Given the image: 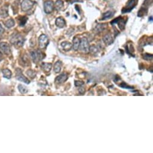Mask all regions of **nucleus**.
Instances as JSON below:
<instances>
[{
    "label": "nucleus",
    "instance_id": "25",
    "mask_svg": "<svg viewBox=\"0 0 153 153\" xmlns=\"http://www.w3.org/2000/svg\"><path fill=\"white\" fill-rule=\"evenodd\" d=\"M18 89L21 94H25L28 92L27 88L25 87V86L22 85H19Z\"/></svg>",
    "mask_w": 153,
    "mask_h": 153
},
{
    "label": "nucleus",
    "instance_id": "3",
    "mask_svg": "<svg viewBox=\"0 0 153 153\" xmlns=\"http://www.w3.org/2000/svg\"><path fill=\"white\" fill-rule=\"evenodd\" d=\"M30 54L32 60L35 63H38L43 59L44 56L43 53L39 50H34V51L31 52Z\"/></svg>",
    "mask_w": 153,
    "mask_h": 153
},
{
    "label": "nucleus",
    "instance_id": "29",
    "mask_svg": "<svg viewBox=\"0 0 153 153\" xmlns=\"http://www.w3.org/2000/svg\"><path fill=\"white\" fill-rule=\"evenodd\" d=\"M84 82H82V81H75V82H74V84H75L76 87H81V86H82L83 85H84Z\"/></svg>",
    "mask_w": 153,
    "mask_h": 153
},
{
    "label": "nucleus",
    "instance_id": "8",
    "mask_svg": "<svg viewBox=\"0 0 153 153\" xmlns=\"http://www.w3.org/2000/svg\"><path fill=\"white\" fill-rule=\"evenodd\" d=\"M136 3H137V0H130L128 1L127 6L125 7L124 9L123 10V13H127L129 12L136 6Z\"/></svg>",
    "mask_w": 153,
    "mask_h": 153
},
{
    "label": "nucleus",
    "instance_id": "11",
    "mask_svg": "<svg viewBox=\"0 0 153 153\" xmlns=\"http://www.w3.org/2000/svg\"><path fill=\"white\" fill-rule=\"evenodd\" d=\"M68 79V76L66 73H63V74H60L55 79V82L58 84H63V82H66Z\"/></svg>",
    "mask_w": 153,
    "mask_h": 153
},
{
    "label": "nucleus",
    "instance_id": "24",
    "mask_svg": "<svg viewBox=\"0 0 153 153\" xmlns=\"http://www.w3.org/2000/svg\"><path fill=\"white\" fill-rule=\"evenodd\" d=\"M54 6L55 9L57 10H60L63 6V1H61V0H58V1H56V3H55Z\"/></svg>",
    "mask_w": 153,
    "mask_h": 153
},
{
    "label": "nucleus",
    "instance_id": "2",
    "mask_svg": "<svg viewBox=\"0 0 153 153\" xmlns=\"http://www.w3.org/2000/svg\"><path fill=\"white\" fill-rule=\"evenodd\" d=\"M49 43V39L45 34H42L39 38V46L42 49L46 48Z\"/></svg>",
    "mask_w": 153,
    "mask_h": 153
},
{
    "label": "nucleus",
    "instance_id": "19",
    "mask_svg": "<svg viewBox=\"0 0 153 153\" xmlns=\"http://www.w3.org/2000/svg\"><path fill=\"white\" fill-rule=\"evenodd\" d=\"M62 66V62L58 61L54 65V71L56 73H58L61 71Z\"/></svg>",
    "mask_w": 153,
    "mask_h": 153
},
{
    "label": "nucleus",
    "instance_id": "1",
    "mask_svg": "<svg viewBox=\"0 0 153 153\" xmlns=\"http://www.w3.org/2000/svg\"><path fill=\"white\" fill-rule=\"evenodd\" d=\"M24 42H25V39L22 35L19 34L13 35L10 38L11 43L16 46H22L24 43Z\"/></svg>",
    "mask_w": 153,
    "mask_h": 153
},
{
    "label": "nucleus",
    "instance_id": "13",
    "mask_svg": "<svg viewBox=\"0 0 153 153\" xmlns=\"http://www.w3.org/2000/svg\"><path fill=\"white\" fill-rule=\"evenodd\" d=\"M103 40L104 42L106 44H107V45H110L113 43V39L112 38V37L111 36V35L110 34H106L105 35V36L103 37Z\"/></svg>",
    "mask_w": 153,
    "mask_h": 153
},
{
    "label": "nucleus",
    "instance_id": "15",
    "mask_svg": "<svg viewBox=\"0 0 153 153\" xmlns=\"http://www.w3.org/2000/svg\"><path fill=\"white\" fill-rule=\"evenodd\" d=\"M61 46L63 49L66 51H69L72 49V44L69 42H64L61 43Z\"/></svg>",
    "mask_w": 153,
    "mask_h": 153
},
{
    "label": "nucleus",
    "instance_id": "26",
    "mask_svg": "<svg viewBox=\"0 0 153 153\" xmlns=\"http://www.w3.org/2000/svg\"><path fill=\"white\" fill-rule=\"evenodd\" d=\"M28 20V18L27 17H21L20 19H19V25L21 26H24L27 22V21Z\"/></svg>",
    "mask_w": 153,
    "mask_h": 153
},
{
    "label": "nucleus",
    "instance_id": "12",
    "mask_svg": "<svg viewBox=\"0 0 153 153\" xmlns=\"http://www.w3.org/2000/svg\"><path fill=\"white\" fill-rule=\"evenodd\" d=\"M55 24L58 28H62L66 26V21H65L64 19L62 17H58L56 19V21H55Z\"/></svg>",
    "mask_w": 153,
    "mask_h": 153
},
{
    "label": "nucleus",
    "instance_id": "4",
    "mask_svg": "<svg viewBox=\"0 0 153 153\" xmlns=\"http://www.w3.org/2000/svg\"><path fill=\"white\" fill-rule=\"evenodd\" d=\"M89 45L88 41L87 38L84 37V38L81 39L79 49H80V50L82 52L87 53L89 52Z\"/></svg>",
    "mask_w": 153,
    "mask_h": 153
},
{
    "label": "nucleus",
    "instance_id": "21",
    "mask_svg": "<svg viewBox=\"0 0 153 153\" xmlns=\"http://www.w3.org/2000/svg\"><path fill=\"white\" fill-rule=\"evenodd\" d=\"M3 74L4 76L7 79H10L12 77V71H11L10 70L6 69H3L2 70Z\"/></svg>",
    "mask_w": 153,
    "mask_h": 153
},
{
    "label": "nucleus",
    "instance_id": "14",
    "mask_svg": "<svg viewBox=\"0 0 153 153\" xmlns=\"http://www.w3.org/2000/svg\"><path fill=\"white\" fill-rule=\"evenodd\" d=\"M81 40L78 37H74L73 40V45L72 48L74 50H78L79 49V45H80Z\"/></svg>",
    "mask_w": 153,
    "mask_h": 153
},
{
    "label": "nucleus",
    "instance_id": "9",
    "mask_svg": "<svg viewBox=\"0 0 153 153\" xmlns=\"http://www.w3.org/2000/svg\"><path fill=\"white\" fill-rule=\"evenodd\" d=\"M0 49L2 51V52L6 55H9L10 53V47L9 44L6 43V42H2V43H0Z\"/></svg>",
    "mask_w": 153,
    "mask_h": 153
},
{
    "label": "nucleus",
    "instance_id": "6",
    "mask_svg": "<svg viewBox=\"0 0 153 153\" xmlns=\"http://www.w3.org/2000/svg\"><path fill=\"white\" fill-rule=\"evenodd\" d=\"M54 4L52 1H46L44 3V10L46 13H50L53 12Z\"/></svg>",
    "mask_w": 153,
    "mask_h": 153
},
{
    "label": "nucleus",
    "instance_id": "16",
    "mask_svg": "<svg viewBox=\"0 0 153 153\" xmlns=\"http://www.w3.org/2000/svg\"><path fill=\"white\" fill-rule=\"evenodd\" d=\"M41 66L42 69L48 73L50 71V70L52 69V64H50V63H43Z\"/></svg>",
    "mask_w": 153,
    "mask_h": 153
},
{
    "label": "nucleus",
    "instance_id": "32",
    "mask_svg": "<svg viewBox=\"0 0 153 153\" xmlns=\"http://www.w3.org/2000/svg\"><path fill=\"white\" fill-rule=\"evenodd\" d=\"M1 60H2V56H1V54H0V61H1Z\"/></svg>",
    "mask_w": 153,
    "mask_h": 153
},
{
    "label": "nucleus",
    "instance_id": "31",
    "mask_svg": "<svg viewBox=\"0 0 153 153\" xmlns=\"http://www.w3.org/2000/svg\"><path fill=\"white\" fill-rule=\"evenodd\" d=\"M4 28H3L2 26H1V25H0V35L3 34V32H4Z\"/></svg>",
    "mask_w": 153,
    "mask_h": 153
},
{
    "label": "nucleus",
    "instance_id": "18",
    "mask_svg": "<svg viewBox=\"0 0 153 153\" xmlns=\"http://www.w3.org/2000/svg\"><path fill=\"white\" fill-rule=\"evenodd\" d=\"M106 27H107L106 24H98V25H97V26H96L95 28V30L97 32H102V31H103L104 30H105Z\"/></svg>",
    "mask_w": 153,
    "mask_h": 153
},
{
    "label": "nucleus",
    "instance_id": "17",
    "mask_svg": "<svg viewBox=\"0 0 153 153\" xmlns=\"http://www.w3.org/2000/svg\"><path fill=\"white\" fill-rule=\"evenodd\" d=\"M8 16V9L7 7H3L0 9V17L5 18Z\"/></svg>",
    "mask_w": 153,
    "mask_h": 153
},
{
    "label": "nucleus",
    "instance_id": "20",
    "mask_svg": "<svg viewBox=\"0 0 153 153\" xmlns=\"http://www.w3.org/2000/svg\"><path fill=\"white\" fill-rule=\"evenodd\" d=\"M113 16V12H111V11H108V12L105 13L103 14V16H102V20H106V19H110L111 18L112 16Z\"/></svg>",
    "mask_w": 153,
    "mask_h": 153
},
{
    "label": "nucleus",
    "instance_id": "30",
    "mask_svg": "<svg viewBox=\"0 0 153 153\" xmlns=\"http://www.w3.org/2000/svg\"><path fill=\"white\" fill-rule=\"evenodd\" d=\"M120 86H121V87L123 88H131V87H129V86L125 84V83H122V84L120 85Z\"/></svg>",
    "mask_w": 153,
    "mask_h": 153
},
{
    "label": "nucleus",
    "instance_id": "10",
    "mask_svg": "<svg viewBox=\"0 0 153 153\" xmlns=\"http://www.w3.org/2000/svg\"><path fill=\"white\" fill-rule=\"evenodd\" d=\"M112 24H118V27L120 28V30H123L125 28V25H126V21L122 19L121 17H118V18L115 19L113 21H112Z\"/></svg>",
    "mask_w": 153,
    "mask_h": 153
},
{
    "label": "nucleus",
    "instance_id": "27",
    "mask_svg": "<svg viewBox=\"0 0 153 153\" xmlns=\"http://www.w3.org/2000/svg\"><path fill=\"white\" fill-rule=\"evenodd\" d=\"M143 58L145 60H148V61H150L152 59V54H149V53H145L142 55Z\"/></svg>",
    "mask_w": 153,
    "mask_h": 153
},
{
    "label": "nucleus",
    "instance_id": "22",
    "mask_svg": "<svg viewBox=\"0 0 153 153\" xmlns=\"http://www.w3.org/2000/svg\"><path fill=\"white\" fill-rule=\"evenodd\" d=\"M5 25L8 28H10L14 25V21L13 19H10L5 22Z\"/></svg>",
    "mask_w": 153,
    "mask_h": 153
},
{
    "label": "nucleus",
    "instance_id": "5",
    "mask_svg": "<svg viewBox=\"0 0 153 153\" xmlns=\"http://www.w3.org/2000/svg\"><path fill=\"white\" fill-rule=\"evenodd\" d=\"M34 2L31 0H23L21 3V8L24 12H27L33 7Z\"/></svg>",
    "mask_w": 153,
    "mask_h": 153
},
{
    "label": "nucleus",
    "instance_id": "28",
    "mask_svg": "<svg viewBox=\"0 0 153 153\" xmlns=\"http://www.w3.org/2000/svg\"><path fill=\"white\" fill-rule=\"evenodd\" d=\"M27 74H28V76L29 77L31 78H34L35 76V72L34 71L32 70H29L27 71Z\"/></svg>",
    "mask_w": 153,
    "mask_h": 153
},
{
    "label": "nucleus",
    "instance_id": "23",
    "mask_svg": "<svg viewBox=\"0 0 153 153\" xmlns=\"http://www.w3.org/2000/svg\"><path fill=\"white\" fill-rule=\"evenodd\" d=\"M99 49L98 47L96 46L95 45H92L89 48V52H90V53H91L92 54H96L99 52Z\"/></svg>",
    "mask_w": 153,
    "mask_h": 153
},
{
    "label": "nucleus",
    "instance_id": "7",
    "mask_svg": "<svg viewBox=\"0 0 153 153\" xmlns=\"http://www.w3.org/2000/svg\"><path fill=\"white\" fill-rule=\"evenodd\" d=\"M16 79L17 80L21 81V82H23L25 84H30V81L29 79H28L22 73V71L20 69H17L16 70Z\"/></svg>",
    "mask_w": 153,
    "mask_h": 153
}]
</instances>
